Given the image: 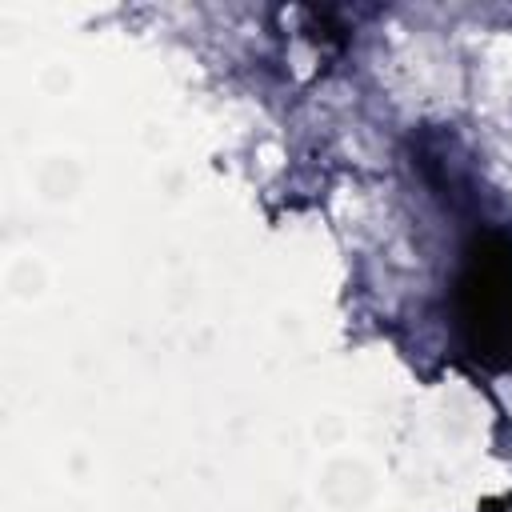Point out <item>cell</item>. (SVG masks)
<instances>
[{
  "label": "cell",
  "instance_id": "1",
  "mask_svg": "<svg viewBox=\"0 0 512 512\" xmlns=\"http://www.w3.org/2000/svg\"><path fill=\"white\" fill-rule=\"evenodd\" d=\"M464 296H468V324L480 332L476 344L500 340L504 348H512V268L508 260L476 256Z\"/></svg>",
  "mask_w": 512,
  "mask_h": 512
}]
</instances>
